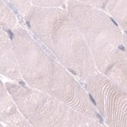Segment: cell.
Masks as SVG:
<instances>
[{
    "instance_id": "4fadbf2b",
    "label": "cell",
    "mask_w": 127,
    "mask_h": 127,
    "mask_svg": "<svg viewBox=\"0 0 127 127\" xmlns=\"http://www.w3.org/2000/svg\"><path fill=\"white\" fill-rule=\"evenodd\" d=\"M124 43H125V48L126 54L127 56V34L125 33L124 34Z\"/></svg>"
},
{
    "instance_id": "52a82bcc",
    "label": "cell",
    "mask_w": 127,
    "mask_h": 127,
    "mask_svg": "<svg viewBox=\"0 0 127 127\" xmlns=\"http://www.w3.org/2000/svg\"><path fill=\"white\" fill-rule=\"evenodd\" d=\"M0 120L4 127H33L16 104L5 84L0 86Z\"/></svg>"
},
{
    "instance_id": "8fae6325",
    "label": "cell",
    "mask_w": 127,
    "mask_h": 127,
    "mask_svg": "<svg viewBox=\"0 0 127 127\" xmlns=\"http://www.w3.org/2000/svg\"><path fill=\"white\" fill-rule=\"evenodd\" d=\"M32 6L39 8L62 7L66 0H30Z\"/></svg>"
},
{
    "instance_id": "30bf717a",
    "label": "cell",
    "mask_w": 127,
    "mask_h": 127,
    "mask_svg": "<svg viewBox=\"0 0 127 127\" xmlns=\"http://www.w3.org/2000/svg\"><path fill=\"white\" fill-rule=\"evenodd\" d=\"M24 17L32 5L30 0H6Z\"/></svg>"
},
{
    "instance_id": "5bb4252c",
    "label": "cell",
    "mask_w": 127,
    "mask_h": 127,
    "mask_svg": "<svg viewBox=\"0 0 127 127\" xmlns=\"http://www.w3.org/2000/svg\"><path fill=\"white\" fill-rule=\"evenodd\" d=\"M1 127H4V126L3 125L1 124Z\"/></svg>"
},
{
    "instance_id": "7c38bea8",
    "label": "cell",
    "mask_w": 127,
    "mask_h": 127,
    "mask_svg": "<svg viewBox=\"0 0 127 127\" xmlns=\"http://www.w3.org/2000/svg\"><path fill=\"white\" fill-rule=\"evenodd\" d=\"M80 3L95 6L104 10V0H76Z\"/></svg>"
},
{
    "instance_id": "8992f818",
    "label": "cell",
    "mask_w": 127,
    "mask_h": 127,
    "mask_svg": "<svg viewBox=\"0 0 127 127\" xmlns=\"http://www.w3.org/2000/svg\"><path fill=\"white\" fill-rule=\"evenodd\" d=\"M0 69L2 76L12 82L23 83L12 36L2 28H0Z\"/></svg>"
},
{
    "instance_id": "6da1fadb",
    "label": "cell",
    "mask_w": 127,
    "mask_h": 127,
    "mask_svg": "<svg viewBox=\"0 0 127 127\" xmlns=\"http://www.w3.org/2000/svg\"><path fill=\"white\" fill-rule=\"evenodd\" d=\"M11 36L24 84L102 121L83 84L50 55L27 29L19 26Z\"/></svg>"
},
{
    "instance_id": "ba28073f",
    "label": "cell",
    "mask_w": 127,
    "mask_h": 127,
    "mask_svg": "<svg viewBox=\"0 0 127 127\" xmlns=\"http://www.w3.org/2000/svg\"><path fill=\"white\" fill-rule=\"evenodd\" d=\"M104 10L127 34V0H104Z\"/></svg>"
},
{
    "instance_id": "9c48e42d",
    "label": "cell",
    "mask_w": 127,
    "mask_h": 127,
    "mask_svg": "<svg viewBox=\"0 0 127 127\" xmlns=\"http://www.w3.org/2000/svg\"><path fill=\"white\" fill-rule=\"evenodd\" d=\"M0 26L7 32H12L19 26L16 15L4 0H1Z\"/></svg>"
},
{
    "instance_id": "3957f363",
    "label": "cell",
    "mask_w": 127,
    "mask_h": 127,
    "mask_svg": "<svg viewBox=\"0 0 127 127\" xmlns=\"http://www.w3.org/2000/svg\"><path fill=\"white\" fill-rule=\"evenodd\" d=\"M66 9L85 36L97 72L127 90L124 32L101 8L67 0Z\"/></svg>"
},
{
    "instance_id": "5b68a950",
    "label": "cell",
    "mask_w": 127,
    "mask_h": 127,
    "mask_svg": "<svg viewBox=\"0 0 127 127\" xmlns=\"http://www.w3.org/2000/svg\"><path fill=\"white\" fill-rule=\"evenodd\" d=\"M84 86L107 127H127V90L98 72Z\"/></svg>"
},
{
    "instance_id": "7a4b0ae2",
    "label": "cell",
    "mask_w": 127,
    "mask_h": 127,
    "mask_svg": "<svg viewBox=\"0 0 127 127\" xmlns=\"http://www.w3.org/2000/svg\"><path fill=\"white\" fill-rule=\"evenodd\" d=\"M24 19L36 39L83 84L97 73L85 36L67 9L32 6Z\"/></svg>"
},
{
    "instance_id": "277c9868",
    "label": "cell",
    "mask_w": 127,
    "mask_h": 127,
    "mask_svg": "<svg viewBox=\"0 0 127 127\" xmlns=\"http://www.w3.org/2000/svg\"><path fill=\"white\" fill-rule=\"evenodd\" d=\"M4 84L33 127H107L101 120L83 114L25 84L12 81Z\"/></svg>"
}]
</instances>
